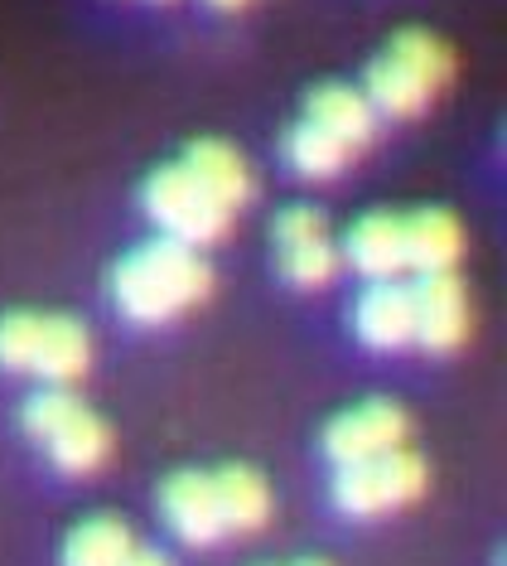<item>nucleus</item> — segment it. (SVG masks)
<instances>
[{
	"mask_svg": "<svg viewBox=\"0 0 507 566\" xmlns=\"http://www.w3.org/2000/svg\"><path fill=\"white\" fill-rule=\"evenodd\" d=\"M213 295V266L203 252L169 238H146L112 266V301L131 325H169Z\"/></svg>",
	"mask_w": 507,
	"mask_h": 566,
	"instance_id": "obj_1",
	"label": "nucleus"
},
{
	"mask_svg": "<svg viewBox=\"0 0 507 566\" xmlns=\"http://www.w3.org/2000/svg\"><path fill=\"white\" fill-rule=\"evenodd\" d=\"M93 368V334L59 311L0 315V373L34 378L39 388H73Z\"/></svg>",
	"mask_w": 507,
	"mask_h": 566,
	"instance_id": "obj_2",
	"label": "nucleus"
},
{
	"mask_svg": "<svg viewBox=\"0 0 507 566\" xmlns=\"http://www.w3.org/2000/svg\"><path fill=\"white\" fill-rule=\"evenodd\" d=\"M20 431L49 455L59 474H97L112 455V431L73 388H34L20 402Z\"/></svg>",
	"mask_w": 507,
	"mask_h": 566,
	"instance_id": "obj_3",
	"label": "nucleus"
},
{
	"mask_svg": "<svg viewBox=\"0 0 507 566\" xmlns=\"http://www.w3.org/2000/svg\"><path fill=\"white\" fill-rule=\"evenodd\" d=\"M140 209H146V218L155 223V238L184 242L193 252L223 242L232 228V213L189 175L184 160H169L146 175V185H140Z\"/></svg>",
	"mask_w": 507,
	"mask_h": 566,
	"instance_id": "obj_4",
	"label": "nucleus"
},
{
	"mask_svg": "<svg viewBox=\"0 0 507 566\" xmlns=\"http://www.w3.org/2000/svg\"><path fill=\"white\" fill-rule=\"evenodd\" d=\"M431 484V470L415 450L397 446L387 455L358 460V465H344L334 474V509L344 518H387V513L415 504Z\"/></svg>",
	"mask_w": 507,
	"mask_h": 566,
	"instance_id": "obj_5",
	"label": "nucleus"
},
{
	"mask_svg": "<svg viewBox=\"0 0 507 566\" xmlns=\"http://www.w3.org/2000/svg\"><path fill=\"white\" fill-rule=\"evenodd\" d=\"M271 248H276V272L291 281L295 291H324L338 276L344 256L329 233V218L309 203H291L271 223Z\"/></svg>",
	"mask_w": 507,
	"mask_h": 566,
	"instance_id": "obj_6",
	"label": "nucleus"
},
{
	"mask_svg": "<svg viewBox=\"0 0 507 566\" xmlns=\"http://www.w3.org/2000/svg\"><path fill=\"white\" fill-rule=\"evenodd\" d=\"M406 436H411L406 407L392 402V397H368V402L338 411L329 427H324V455L334 460V470H344V465H358V460H372V455L406 446Z\"/></svg>",
	"mask_w": 507,
	"mask_h": 566,
	"instance_id": "obj_7",
	"label": "nucleus"
},
{
	"mask_svg": "<svg viewBox=\"0 0 507 566\" xmlns=\"http://www.w3.org/2000/svg\"><path fill=\"white\" fill-rule=\"evenodd\" d=\"M411 286V311H415V349L425 354H454L469 339V286L460 281V272H435V276H415Z\"/></svg>",
	"mask_w": 507,
	"mask_h": 566,
	"instance_id": "obj_8",
	"label": "nucleus"
},
{
	"mask_svg": "<svg viewBox=\"0 0 507 566\" xmlns=\"http://www.w3.org/2000/svg\"><path fill=\"white\" fill-rule=\"evenodd\" d=\"M160 518L184 547H218L228 537L223 513H218L213 470H175L160 484Z\"/></svg>",
	"mask_w": 507,
	"mask_h": 566,
	"instance_id": "obj_9",
	"label": "nucleus"
},
{
	"mask_svg": "<svg viewBox=\"0 0 507 566\" xmlns=\"http://www.w3.org/2000/svg\"><path fill=\"white\" fill-rule=\"evenodd\" d=\"M353 334L372 354H401L415 344V311L406 281H368L353 301Z\"/></svg>",
	"mask_w": 507,
	"mask_h": 566,
	"instance_id": "obj_10",
	"label": "nucleus"
},
{
	"mask_svg": "<svg viewBox=\"0 0 507 566\" xmlns=\"http://www.w3.org/2000/svg\"><path fill=\"white\" fill-rule=\"evenodd\" d=\"M348 266L368 281H401L406 276V252H401V213L372 209L353 218V228L344 233V248H338Z\"/></svg>",
	"mask_w": 507,
	"mask_h": 566,
	"instance_id": "obj_11",
	"label": "nucleus"
},
{
	"mask_svg": "<svg viewBox=\"0 0 507 566\" xmlns=\"http://www.w3.org/2000/svg\"><path fill=\"white\" fill-rule=\"evenodd\" d=\"M401 252L411 276L454 272L464 256V228L450 209H415L401 213Z\"/></svg>",
	"mask_w": 507,
	"mask_h": 566,
	"instance_id": "obj_12",
	"label": "nucleus"
},
{
	"mask_svg": "<svg viewBox=\"0 0 507 566\" xmlns=\"http://www.w3.org/2000/svg\"><path fill=\"white\" fill-rule=\"evenodd\" d=\"M189 165V175L199 179V185L213 195L218 203H223L228 213L246 209V203L256 199V175L252 165H246V156L237 146H228V140L218 136H203V140H189V150L179 156Z\"/></svg>",
	"mask_w": 507,
	"mask_h": 566,
	"instance_id": "obj_13",
	"label": "nucleus"
},
{
	"mask_svg": "<svg viewBox=\"0 0 507 566\" xmlns=\"http://www.w3.org/2000/svg\"><path fill=\"white\" fill-rule=\"evenodd\" d=\"M305 122H315L319 132H329L338 146H348L358 156L362 146L377 140V112L368 107L362 87L353 83H319L305 97Z\"/></svg>",
	"mask_w": 507,
	"mask_h": 566,
	"instance_id": "obj_14",
	"label": "nucleus"
},
{
	"mask_svg": "<svg viewBox=\"0 0 507 566\" xmlns=\"http://www.w3.org/2000/svg\"><path fill=\"white\" fill-rule=\"evenodd\" d=\"M362 97H368V107L377 112V117L411 122L435 102V87L425 83L415 69H406L397 54L382 49V54L368 63V73H362Z\"/></svg>",
	"mask_w": 507,
	"mask_h": 566,
	"instance_id": "obj_15",
	"label": "nucleus"
},
{
	"mask_svg": "<svg viewBox=\"0 0 507 566\" xmlns=\"http://www.w3.org/2000/svg\"><path fill=\"white\" fill-rule=\"evenodd\" d=\"M213 489H218V513H223L228 537L262 533L266 518H271V484H266L262 470L223 465V470H213Z\"/></svg>",
	"mask_w": 507,
	"mask_h": 566,
	"instance_id": "obj_16",
	"label": "nucleus"
},
{
	"mask_svg": "<svg viewBox=\"0 0 507 566\" xmlns=\"http://www.w3.org/2000/svg\"><path fill=\"white\" fill-rule=\"evenodd\" d=\"M140 543L131 523L116 513H93V518L73 523V533L59 547V566H122Z\"/></svg>",
	"mask_w": 507,
	"mask_h": 566,
	"instance_id": "obj_17",
	"label": "nucleus"
},
{
	"mask_svg": "<svg viewBox=\"0 0 507 566\" xmlns=\"http://www.w3.org/2000/svg\"><path fill=\"white\" fill-rule=\"evenodd\" d=\"M281 160L291 165V170L300 175V179H334L348 160H353V150L338 146L329 132H319L315 122L300 117L295 126H285V136H281Z\"/></svg>",
	"mask_w": 507,
	"mask_h": 566,
	"instance_id": "obj_18",
	"label": "nucleus"
},
{
	"mask_svg": "<svg viewBox=\"0 0 507 566\" xmlns=\"http://www.w3.org/2000/svg\"><path fill=\"white\" fill-rule=\"evenodd\" d=\"M387 54H397L401 63H406V69H415L425 83L435 87V93L454 78V54H450V44L435 40L431 30H401V34H392Z\"/></svg>",
	"mask_w": 507,
	"mask_h": 566,
	"instance_id": "obj_19",
	"label": "nucleus"
},
{
	"mask_svg": "<svg viewBox=\"0 0 507 566\" xmlns=\"http://www.w3.org/2000/svg\"><path fill=\"white\" fill-rule=\"evenodd\" d=\"M122 566H175V562H169V552H160V547H136Z\"/></svg>",
	"mask_w": 507,
	"mask_h": 566,
	"instance_id": "obj_20",
	"label": "nucleus"
},
{
	"mask_svg": "<svg viewBox=\"0 0 507 566\" xmlns=\"http://www.w3.org/2000/svg\"><path fill=\"white\" fill-rule=\"evenodd\" d=\"M203 6H213V10H242L246 0H203Z\"/></svg>",
	"mask_w": 507,
	"mask_h": 566,
	"instance_id": "obj_21",
	"label": "nucleus"
},
{
	"mask_svg": "<svg viewBox=\"0 0 507 566\" xmlns=\"http://www.w3.org/2000/svg\"><path fill=\"white\" fill-rule=\"evenodd\" d=\"M291 566H329V562H315V557H309V562H291Z\"/></svg>",
	"mask_w": 507,
	"mask_h": 566,
	"instance_id": "obj_22",
	"label": "nucleus"
},
{
	"mask_svg": "<svg viewBox=\"0 0 507 566\" xmlns=\"http://www.w3.org/2000/svg\"><path fill=\"white\" fill-rule=\"evenodd\" d=\"M155 6H169V0H155Z\"/></svg>",
	"mask_w": 507,
	"mask_h": 566,
	"instance_id": "obj_23",
	"label": "nucleus"
}]
</instances>
